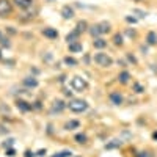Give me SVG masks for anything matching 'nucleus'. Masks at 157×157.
Instances as JSON below:
<instances>
[{"label": "nucleus", "instance_id": "aec40b11", "mask_svg": "<svg viewBox=\"0 0 157 157\" xmlns=\"http://www.w3.org/2000/svg\"><path fill=\"white\" fill-rule=\"evenodd\" d=\"M98 25H99V29H101V33H102V35H105V33H109V32H110V29H112V25H110L109 22H105V21H102V22H99Z\"/></svg>", "mask_w": 157, "mask_h": 157}, {"label": "nucleus", "instance_id": "e433bc0d", "mask_svg": "<svg viewBox=\"0 0 157 157\" xmlns=\"http://www.w3.org/2000/svg\"><path fill=\"white\" fill-rule=\"evenodd\" d=\"M0 134H8V129H5V127L0 126Z\"/></svg>", "mask_w": 157, "mask_h": 157}, {"label": "nucleus", "instance_id": "5701e85b", "mask_svg": "<svg viewBox=\"0 0 157 157\" xmlns=\"http://www.w3.org/2000/svg\"><path fill=\"white\" fill-rule=\"evenodd\" d=\"M113 44H115V46H120V47L124 44L123 35H121V33H115V35H113Z\"/></svg>", "mask_w": 157, "mask_h": 157}, {"label": "nucleus", "instance_id": "473e14b6", "mask_svg": "<svg viewBox=\"0 0 157 157\" xmlns=\"http://www.w3.org/2000/svg\"><path fill=\"white\" fill-rule=\"evenodd\" d=\"M126 22H129V24H137V19H135V17H130V16H126Z\"/></svg>", "mask_w": 157, "mask_h": 157}, {"label": "nucleus", "instance_id": "a878e982", "mask_svg": "<svg viewBox=\"0 0 157 157\" xmlns=\"http://www.w3.org/2000/svg\"><path fill=\"white\" fill-rule=\"evenodd\" d=\"M132 88H134V91H135L137 94L145 93V86H143V85H140L138 82H134V83H132Z\"/></svg>", "mask_w": 157, "mask_h": 157}, {"label": "nucleus", "instance_id": "58836bf2", "mask_svg": "<svg viewBox=\"0 0 157 157\" xmlns=\"http://www.w3.org/2000/svg\"><path fill=\"white\" fill-rule=\"evenodd\" d=\"M64 94H66V96H71V94H72V91H69V90H64Z\"/></svg>", "mask_w": 157, "mask_h": 157}, {"label": "nucleus", "instance_id": "c9c22d12", "mask_svg": "<svg viewBox=\"0 0 157 157\" xmlns=\"http://www.w3.org/2000/svg\"><path fill=\"white\" fill-rule=\"evenodd\" d=\"M135 157H149V155H148V152H137Z\"/></svg>", "mask_w": 157, "mask_h": 157}, {"label": "nucleus", "instance_id": "c85d7f7f", "mask_svg": "<svg viewBox=\"0 0 157 157\" xmlns=\"http://www.w3.org/2000/svg\"><path fill=\"white\" fill-rule=\"evenodd\" d=\"M126 35L129 38H137V32L135 30H130V29H126Z\"/></svg>", "mask_w": 157, "mask_h": 157}, {"label": "nucleus", "instance_id": "7ed1b4c3", "mask_svg": "<svg viewBox=\"0 0 157 157\" xmlns=\"http://www.w3.org/2000/svg\"><path fill=\"white\" fill-rule=\"evenodd\" d=\"M93 60H94V63L98 64V66H101V68H110L112 64H113V58L110 55H107V54H104V52L96 54L93 57Z\"/></svg>", "mask_w": 157, "mask_h": 157}, {"label": "nucleus", "instance_id": "393cba45", "mask_svg": "<svg viewBox=\"0 0 157 157\" xmlns=\"http://www.w3.org/2000/svg\"><path fill=\"white\" fill-rule=\"evenodd\" d=\"M123 145V141L121 140H113L112 143H107L105 145V149H113V148H120Z\"/></svg>", "mask_w": 157, "mask_h": 157}, {"label": "nucleus", "instance_id": "6ab92c4d", "mask_svg": "<svg viewBox=\"0 0 157 157\" xmlns=\"http://www.w3.org/2000/svg\"><path fill=\"white\" fill-rule=\"evenodd\" d=\"M75 30H77L78 33L88 32V24H86V21H78V22H77V25H75Z\"/></svg>", "mask_w": 157, "mask_h": 157}, {"label": "nucleus", "instance_id": "2eb2a0df", "mask_svg": "<svg viewBox=\"0 0 157 157\" xmlns=\"http://www.w3.org/2000/svg\"><path fill=\"white\" fill-rule=\"evenodd\" d=\"M78 36H80V33H78L77 30H72L71 33H68V35H66V41H68V44L78 41Z\"/></svg>", "mask_w": 157, "mask_h": 157}, {"label": "nucleus", "instance_id": "4be33fe9", "mask_svg": "<svg viewBox=\"0 0 157 157\" xmlns=\"http://www.w3.org/2000/svg\"><path fill=\"white\" fill-rule=\"evenodd\" d=\"M63 61H64V64H68V66H71V68H72V66H77V64H78V61H77L74 57H69V55L64 57Z\"/></svg>", "mask_w": 157, "mask_h": 157}, {"label": "nucleus", "instance_id": "423d86ee", "mask_svg": "<svg viewBox=\"0 0 157 157\" xmlns=\"http://www.w3.org/2000/svg\"><path fill=\"white\" fill-rule=\"evenodd\" d=\"M16 107H17V110H21V112H24V113H27V112L33 110V104H30V102H27V101H24V99H17V101H16Z\"/></svg>", "mask_w": 157, "mask_h": 157}, {"label": "nucleus", "instance_id": "39448f33", "mask_svg": "<svg viewBox=\"0 0 157 157\" xmlns=\"http://www.w3.org/2000/svg\"><path fill=\"white\" fill-rule=\"evenodd\" d=\"M66 107H68V104H64L61 99H55L54 104H52V107H50V113H61Z\"/></svg>", "mask_w": 157, "mask_h": 157}, {"label": "nucleus", "instance_id": "2f4dec72", "mask_svg": "<svg viewBox=\"0 0 157 157\" xmlns=\"http://www.w3.org/2000/svg\"><path fill=\"white\" fill-rule=\"evenodd\" d=\"M126 57H127V60H129L130 63H134V64H137V58H135L134 55H130V54H127Z\"/></svg>", "mask_w": 157, "mask_h": 157}, {"label": "nucleus", "instance_id": "dca6fc26", "mask_svg": "<svg viewBox=\"0 0 157 157\" xmlns=\"http://www.w3.org/2000/svg\"><path fill=\"white\" fill-rule=\"evenodd\" d=\"M93 47L101 50V49H104V47H107V41H105L104 38H96L94 41H93Z\"/></svg>", "mask_w": 157, "mask_h": 157}, {"label": "nucleus", "instance_id": "6e6552de", "mask_svg": "<svg viewBox=\"0 0 157 157\" xmlns=\"http://www.w3.org/2000/svg\"><path fill=\"white\" fill-rule=\"evenodd\" d=\"M35 0H13V5H16L19 10H29L33 6Z\"/></svg>", "mask_w": 157, "mask_h": 157}, {"label": "nucleus", "instance_id": "9b49d317", "mask_svg": "<svg viewBox=\"0 0 157 157\" xmlns=\"http://www.w3.org/2000/svg\"><path fill=\"white\" fill-rule=\"evenodd\" d=\"M46 38H49V39H57L58 38V32L55 30V29H52V27H46V29H43V32H41Z\"/></svg>", "mask_w": 157, "mask_h": 157}, {"label": "nucleus", "instance_id": "a19ab883", "mask_svg": "<svg viewBox=\"0 0 157 157\" xmlns=\"http://www.w3.org/2000/svg\"><path fill=\"white\" fill-rule=\"evenodd\" d=\"M0 58H2V52H0Z\"/></svg>", "mask_w": 157, "mask_h": 157}, {"label": "nucleus", "instance_id": "4c0bfd02", "mask_svg": "<svg viewBox=\"0 0 157 157\" xmlns=\"http://www.w3.org/2000/svg\"><path fill=\"white\" fill-rule=\"evenodd\" d=\"M33 107H35V109H41V102H39V101H36Z\"/></svg>", "mask_w": 157, "mask_h": 157}, {"label": "nucleus", "instance_id": "1a4fd4ad", "mask_svg": "<svg viewBox=\"0 0 157 157\" xmlns=\"http://www.w3.org/2000/svg\"><path fill=\"white\" fill-rule=\"evenodd\" d=\"M22 83H24V86H27V88H36V86L39 85L38 78H36V77H33V75L25 77L24 80H22Z\"/></svg>", "mask_w": 157, "mask_h": 157}, {"label": "nucleus", "instance_id": "0eeeda50", "mask_svg": "<svg viewBox=\"0 0 157 157\" xmlns=\"http://www.w3.org/2000/svg\"><path fill=\"white\" fill-rule=\"evenodd\" d=\"M109 99H110V102L113 104V105H121L123 101H124V98H123V94L120 93V91H112V93L109 94Z\"/></svg>", "mask_w": 157, "mask_h": 157}, {"label": "nucleus", "instance_id": "79ce46f5", "mask_svg": "<svg viewBox=\"0 0 157 157\" xmlns=\"http://www.w3.org/2000/svg\"><path fill=\"white\" fill-rule=\"evenodd\" d=\"M0 38H2V32H0Z\"/></svg>", "mask_w": 157, "mask_h": 157}, {"label": "nucleus", "instance_id": "412c9836", "mask_svg": "<svg viewBox=\"0 0 157 157\" xmlns=\"http://www.w3.org/2000/svg\"><path fill=\"white\" fill-rule=\"evenodd\" d=\"M74 140H75V143H78V145H85V143L88 141V137H86V134H75V137H74Z\"/></svg>", "mask_w": 157, "mask_h": 157}, {"label": "nucleus", "instance_id": "72a5a7b5", "mask_svg": "<svg viewBox=\"0 0 157 157\" xmlns=\"http://www.w3.org/2000/svg\"><path fill=\"white\" fill-rule=\"evenodd\" d=\"M46 152H47L46 149H39V151L36 152V155H38V157H43V155H46Z\"/></svg>", "mask_w": 157, "mask_h": 157}, {"label": "nucleus", "instance_id": "ea45409f", "mask_svg": "<svg viewBox=\"0 0 157 157\" xmlns=\"http://www.w3.org/2000/svg\"><path fill=\"white\" fill-rule=\"evenodd\" d=\"M152 138H154V140H157V132H154V134H152Z\"/></svg>", "mask_w": 157, "mask_h": 157}, {"label": "nucleus", "instance_id": "f257e3e1", "mask_svg": "<svg viewBox=\"0 0 157 157\" xmlns=\"http://www.w3.org/2000/svg\"><path fill=\"white\" fill-rule=\"evenodd\" d=\"M68 109L74 113H83V112L88 110V102L83 101V99H72L68 104Z\"/></svg>", "mask_w": 157, "mask_h": 157}, {"label": "nucleus", "instance_id": "b1692460", "mask_svg": "<svg viewBox=\"0 0 157 157\" xmlns=\"http://www.w3.org/2000/svg\"><path fill=\"white\" fill-rule=\"evenodd\" d=\"M52 157H72V151H69V149H63V151H60V152H55Z\"/></svg>", "mask_w": 157, "mask_h": 157}, {"label": "nucleus", "instance_id": "20e7f679", "mask_svg": "<svg viewBox=\"0 0 157 157\" xmlns=\"http://www.w3.org/2000/svg\"><path fill=\"white\" fill-rule=\"evenodd\" d=\"M11 13H13L11 0H0V17H8Z\"/></svg>", "mask_w": 157, "mask_h": 157}, {"label": "nucleus", "instance_id": "37998d69", "mask_svg": "<svg viewBox=\"0 0 157 157\" xmlns=\"http://www.w3.org/2000/svg\"><path fill=\"white\" fill-rule=\"evenodd\" d=\"M134 2H140V0H134Z\"/></svg>", "mask_w": 157, "mask_h": 157}, {"label": "nucleus", "instance_id": "7c9ffc66", "mask_svg": "<svg viewBox=\"0 0 157 157\" xmlns=\"http://www.w3.org/2000/svg\"><path fill=\"white\" fill-rule=\"evenodd\" d=\"M134 14H138V17H145V16H146V13H145V11H141V10H134Z\"/></svg>", "mask_w": 157, "mask_h": 157}, {"label": "nucleus", "instance_id": "f03ea898", "mask_svg": "<svg viewBox=\"0 0 157 157\" xmlns=\"http://www.w3.org/2000/svg\"><path fill=\"white\" fill-rule=\"evenodd\" d=\"M71 88L74 91H77V93H82V91H85L88 88V82L86 78H83L82 75H74L71 78Z\"/></svg>", "mask_w": 157, "mask_h": 157}, {"label": "nucleus", "instance_id": "a211bd4d", "mask_svg": "<svg viewBox=\"0 0 157 157\" xmlns=\"http://www.w3.org/2000/svg\"><path fill=\"white\" fill-rule=\"evenodd\" d=\"M78 127H80V121H77V120H71L64 124V129L66 130H74V129H78Z\"/></svg>", "mask_w": 157, "mask_h": 157}, {"label": "nucleus", "instance_id": "9d476101", "mask_svg": "<svg viewBox=\"0 0 157 157\" xmlns=\"http://www.w3.org/2000/svg\"><path fill=\"white\" fill-rule=\"evenodd\" d=\"M61 16H63V19H72V17L75 16L74 8H72V6H69V5L63 6V8H61Z\"/></svg>", "mask_w": 157, "mask_h": 157}, {"label": "nucleus", "instance_id": "f3484780", "mask_svg": "<svg viewBox=\"0 0 157 157\" xmlns=\"http://www.w3.org/2000/svg\"><path fill=\"white\" fill-rule=\"evenodd\" d=\"M118 80H120V83H123V85L129 83V80H130V74H129V71H123V72H120V75H118Z\"/></svg>", "mask_w": 157, "mask_h": 157}, {"label": "nucleus", "instance_id": "4468645a", "mask_svg": "<svg viewBox=\"0 0 157 157\" xmlns=\"http://www.w3.org/2000/svg\"><path fill=\"white\" fill-rule=\"evenodd\" d=\"M146 43H148L149 46H155V44H157V33H155L154 30L148 32V35H146Z\"/></svg>", "mask_w": 157, "mask_h": 157}, {"label": "nucleus", "instance_id": "f8f14e48", "mask_svg": "<svg viewBox=\"0 0 157 157\" xmlns=\"http://www.w3.org/2000/svg\"><path fill=\"white\" fill-rule=\"evenodd\" d=\"M68 49H69L71 54H78V52H82V50H83V46H82L80 41H75V43L68 44Z\"/></svg>", "mask_w": 157, "mask_h": 157}, {"label": "nucleus", "instance_id": "cd10ccee", "mask_svg": "<svg viewBox=\"0 0 157 157\" xmlns=\"http://www.w3.org/2000/svg\"><path fill=\"white\" fill-rule=\"evenodd\" d=\"M0 44H2L3 47H10V46H11V44H10V39H8V38H3V36L0 38Z\"/></svg>", "mask_w": 157, "mask_h": 157}, {"label": "nucleus", "instance_id": "f704fd0d", "mask_svg": "<svg viewBox=\"0 0 157 157\" xmlns=\"http://www.w3.org/2000/svg\"><path fill=\"white\" fill-rule=\"evenodd\" d=\"M35 155H36V154H35V152H32L30 149L25 151V157H35Z\"/></svg>", "mask_w": 157, "mask_h": 157}, {"label": "nucleus", "instance_id": "ddd939ff", "mask_svg": "<svg viewBox=\"0 0 157 157\" xmlns=\"http://www.w3.org/2000/svg\"><path fill=\"white\" fill-rule=\"evenodd\" d=\"M88 33L91 35V38H99L102 33H101V29H99V25L96 24V25H91V27H88Z\"/></svg>", "mask_w": 157, "mask_h": 157}, {"label": "nucleus", "instance_id": "c756f323", "mask_svg": "<svg viewBox=\"0 0 157 157\" xmlns=\"http://www.w3.org/2000/svg\"><path fill=\"white\" fill-rule=\"evenodd\" d=\"M5 154H6L8 157H14V155H16V151H14V149H13V148H8Z\"/></svg>", "mask_w": 157, "mask_h": 157}, {"label": "nucleus", "instance_id": "bb28decb", "mask_svg": "<svg viewBox=\"0 0 157 157\" xmlns=\"http://www.w3.org/2000/svg\"><path fill=\"white\" fill-rule=\"evenodd\" d=\"M13 145H14V138H8V140L3 143V148H5V149H8V148H10V146H13Z\"/></svg>", "mask_w": 157, "mask_h": 157}]
</instances>
